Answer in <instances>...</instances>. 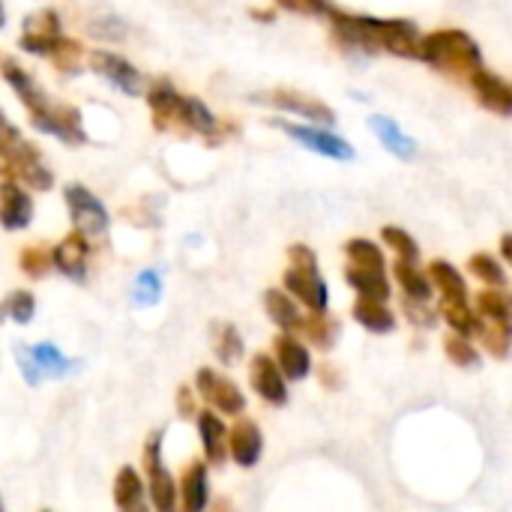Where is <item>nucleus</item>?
<instances>
[{"label":"nucleus","instance_id":"nucleus-51","mask_svg":"<svg viewBox=\"0 0 512 512\" xmlns=\"http://www.w3.org/2000/svg\"><path fill=\"white\" fill-rule=\"evenodd\" d=\"M129 512H153V507H150V501H147V504H141V507H135V510Z\"/></svg>","mask_w":512,"mask_h":512},{"label":"nucleus","instance_id":"nucleus-19","mask_svg":"<svg viewBox=\"0 0 512 512\" xmlns=\"http://www.w3.org/2000/svg\"><path fill=\"white\" fill-rule=\"evenodd\" d=\"M468 81H471L474 99H477L486 111H492V114H498V117H512V81L495 75V72L486 69V66H483L480 72H474Z\"/></svg>","mask_w":512,"mask_h":512},{"label":"nucleus","instance_id":"nucleus-42","mask_svg":"<svg viewBox=\"0 0 512 512\" xmlns=\"http://www.w3.org/2000/svg\"><path fill=\"white\" fill-rule=\"evenodd\" d=\"M477 336H480L483 348L489 351V357H495V360H507V357H510L512 333H507V330H501V327H492V324H483V321H480V330H477Z\"/></svg>","mask_w":512,"mask_h":512},{"label":"nucleus","instance_id":"nucleus-2","mask_svg":"<svg viewBox=\"0 0 512 512\" xmlns=\"http://www.w3.org/2000/svg\"><path fill=\"white\" fill-rule=\"evenodd\" d=\"M330 30L333 39L345 51L360 54H393L405 60H420V30L408 18H372V15H354L342 9H330Z\"/></svg>","mask_w":512,"mask_h":512},{"label":"nucleus","instance_id":"nucleus-23","mask_svg":"<svg viewBox=\"0 0 512 512\" xmlns=\"http://www.w3.org/2000/svg\"><path fill=\"white\" fill-rule=\"evenodd\" d=\"M264 312L279 327V333H294V336L303 333L306 315L300 312L297 300L285 288H267L264 291Z\"/></svg>","mask_w":512,"mask_h":512},{"label":"nucleus","instance_id":"nucleus-48","mask_svg":"<svg viewBox=\"0 0 512 512\" xmlns=\"http://www.w3.org/2000/svg\"><path fill=\"white\" fill-rule=\"evenodd\" d=\"M207 512H237V510H234V504H231L228 498H216V501L210 504V510Z\"/></svg>","mask_w":512,"mask_h":512},{"label":"nucleus","instance_id":"nucleus-52","mask_svg":"<svg viewBox=\"0 0 512 512\" xmlns=\"http://www.w3.org/2000/svg\"><path fill=\"white\" fill-rule=\"evenodd\" d=\"M0 512H6V507H3V498H0Z\"/></svg>","mask_w":512,"mask_h":512},{"label":"nucleus","instance_id":"nucleus-6","mask_svg":"<svg viewBox=\"0 0 512 512\" xmlns=\"http://www.w3.org/2000/svg\"><path fill=\"white\" fill-rule=\"evenodd\" d=\"M282 288L309 312L330 309V288L321 276L315 249H309L306 243L288 246V270L282 273Z\"/></svg>","mask_w":512,"mask_h":512},{"label":"nucleus","instance_id":"nucleus-46","mask_svg":"<svg viewBox=\"0 0 512 512\" xmlns=\"http://www.w3.org/2000/svg\"><path fill=\"white\" fill-rule=\"evenodd\" d=\"M318 381H321V387H327L330 393H336L342 387V372L333 363H321L318 366Z\"/></svg>","mask_w":512,"mask_h":512},{"label":"nucleus","instance_id":"nucleus-16","mask_svg":"<svg viewBox=\"0 0 512 512\" xmlns=\"http://www.w3.org/2000/svg\"><path fill=\"white\" fill-rule=\"evenodd\" d=\"M51 261L60 276L84 285L87 273H90V240L78 231L66 234L57 246H51Z\"/></svg>","mask_w":512,"mask_h":512},{"label":"nucleus","instance_id":"nucleus-10","mask_svg":"<svg viewBox=\"0 0 512 512\" xmlns=\"http://www.w3.org/2000/svg\"><path fill=\"white\" fill-rule=\"evenodd\" d=\"M276 129H282L291 141H297L300 147L336 159V162H351L357 156V150L351 147V141H345L342 135L330 132L327 126H315V123H294V120H276Z\"/></svg>","mask_w":512,"mask_h":512},{"label":"nucleus","instance_id":"nucleus-21","mask_svg":"<svg viewBox=\"0 0 512 512\" xmlns=\"http://www.w3.org/2000/svg\"><path fill=\"white\" fill-rule=\"evenodd\" d=\"M210 465L201 459H192L180 474V510L183 512H207L210 510Z\"/></svg>","mask_w":512,"mask_h":512},{"label":"nucleus","instance_id":"nucleus-22","mask_svg":"<svg viewBox=\"0 0 512 512\" xmlns=\"http://www.w3.org/2000/svg\"><path fill=\"white\" fill-rule=\"evenodd\" d=\"M273 360L288 381H306L312 375V354L294 333H279L273 339Z\"/></svg>","mask_w":512,"mask_h":512},{"label":"nucleus","instance_id":"nucleus-53","mask_svg":"<svg viewBox=\"0 0 512 512\" xmlns=\"http://www.w3.org/2000/svg\"><path fill=\"white\" fill-rule=\"evenodd\" d=\"M42 512H51V510H42Z\"/></svg>","mask_w":512,"mask_h":512},{"label":"nucleus","instance_id":"nucleus-34","mask_svg":"<svg viewBox=\"0 0 512 512\" xmlns=\"http://www.w3.org/2000/svg\"><path fill=\"white\" fill-rule=\"evenodd\" d=\"M438 315L444 318V324H447V327H450V333H456V336L474 339V336H477V330H480V318H477V312L471 309V303L441 300Z\"/></svg>","mask_w":512,"mask_h":512},{"label":"nucleus","instance_id":"nucleus-41","mask_svg":"<svg viewBox=\"0 0 512 512\" xmlns=\"http://www.w3.org/2000/svg\"><path fill=\"white\" fill-rule=\"evenodd\" d=\"M159 297H162V276H159V270H153V267L141 270L135 276V282H132V303L135 306H156Z\"/></svg>","mask_w":512,"mask_h":512},{"label":"nucleus","instance_id":"nucleus-45","mask_svg":"<svg viewBox=\"0 0 512 512\" xmlns=\"http://www.w3.org/2000/svg\"><path fill=\"white\" fill-rule=\"evenodd\" d=\"M174 405H177V417H180V420L198 417V393H195V387H189V384L177 387Z\"/></svg>","mask_w":512,"mask_h":512},{"label":"nucleus","instance_id":"nucleus-7","mask_svg":"<svg viewBox=\"0 0 512 512\" xmlns=\"http://www.w3.org/2000/svg\"><path fill=\"white\" fill-rule=\"evenodd\" d=\"M141 468L147 474V501L153 512H177L180 507V489L174 474L165 468L162 459V432H150L141 450Z\"/></svg>","mask_w":512,"mask_h":512},{"label":"nucleus","instance_id":"nucleus-39","mask_svg":"<svg viewBox=\"0 0 512 512\" xmlns=\"http://www.w3.org/2000/svg\"><path fill=\"white\" fill-rule=\"evenodd\" d=\"M18 267L27 279H42L48 276V270L54 267L51 261V249L45 243H30L18 252Z\"/></svg>","mask_w":512,"mask_h":512},{"label":"nucleus","instance_id":"nucleus-17","mask_svg":"<svg viewBox=\"0 0 512 512\" xmlns=\"http://www.w3.org/2000/svg\"><path fill=\"white\" fill-rule=\"evenodd\" d=\"M228 456L237 468H255L264 456V432L255 420L237 417V423L228 432Z\"/></svg>","mask_w":512,"mask_h":512},{"label":"nucleus","instance_id":"nucleus-8","mask_svg":"<svg viewBox=\"0 0 512 512\" xmlns=\"http://www.w3.org/2000/svg\"><path fill=\"white\" fill-rule=\"evenodd\" d=\"M15 363L21 378L30 387H39L42 381H54V378H66L69 372H75V366H81L78 360H69L54 342H36V345H24L18 342L12 348Z\"/></svg>","mask_w":512,"mask_h":512},{"label":"nucleus","instance_id":"nucleus-3","mask_svg":"<svg viewBox=\"0 0 512 512\" xmlns=\"http://www.w3.org/2000/svg\"><path fill=\"white\" fill-rule=\"evenodd\" d=\"M18 45L21 51L33 54V57H45L51 60L60 72H78L81 69V57L84 48L78 39H69L63 33V18L57 9L45 6L30 12L21 21V33H18Z\"/></svg>","mask_w":512,"mask_h":512},{"label":"nucleus","instance_id":"nucleus-4","mask_svg":"<svg viewBox=\"0 0 512 512\" xmlns=\"http://www.w3.org/2000/svg\"><path fill=\"white\" fill-rule=\"evenodd\" d=\"M420 60L450 78H471L483 69V48L471 33L459 27H444L423 36Z\"/></svg>","mask_w":512,"mask_h":512},{"label":"nucleus","instance_id":"nucleus-32","mask_svg":"<svg viewBox=\"0 0 512 512\" xmlns=\"http://www.w3.org/2000/svg\"><path fill=\"white\" fill-rule=\"evenodd\" d=\"M87 33L96 39V42H126L129 39V21L123 15H117L114 9H99L90 15L87 21Z\"/></svg>","mask_w":512,"mask_h":512},{"label":"nucleus","instance_id":"nucleus-35","mask_svg":"<svg viewBox=\"0 0 512 512\" xmlns=\"http://www.w3.org/2000/svg\"><path fill=\"white\" fill-rule=\"evenodd\" d=\"M213 354L222 366H234L243 354H246V345H243V336L234 324H216L213 327Z\"/></svg>","mask_w":512,"mask_h":512},{"label":"nucleus","instance_id":"nucleus-30","mask_svg":"<svg viewBox=\"0 0 512 512\" xmlns=\"http://www.w3.org/2000/svg\"><path fill=\"white\" fill-rule=\"evenodd\" d=\"M393 279H396V285L402 288V294H405L408 300L429 303V300L435 297V285H432L429 273L420 270V267L411 264V261H399V258H396V264H393Z\"/></svg>","mask_w":512,"mask_h":512},{"label":"nucleus","instance_id":"nucleus-37","mask_svg":"<svg viewBox=\"0 0 512 512\" xmlns=\"http://www.w3.org/2000/svg\"><path fill=\"white\" fill-rule=\"evenodd\" d=\"M468 273H471L474 279H480L486 288H507V270H504V264H501L495 255H489V252L471 255Z\"/></svg>","mask_w":512,"mask_h":512},{"label":"nucleus","instance_id":"nucleus-11","mask_svg":"<svg viewBox=\"0 0 512 512\" xmlns=\"http://www.w3.org/2000/svg\"><path fill=\"white\" fill-rule=\"evenodd\" d=\"M195 393L210 405V411L222 414V417H243L246 411V393L222 372L201 366L195 372Z\"/></svg>","mask_w":512,"mask_h":512},{"label":"nucleus","instance_id":"nucleus-27","mask_svg":"<svg viewBox=\"0 0 512 512\" xmlns=\"http://www.w3.org/2000/svg\"><path fill=\"white\" fill-rule=\"evenodd\" d=\"M351 318H354L363 330H369V333H375V336H387V333H393L396 324H399L396 315H393V309H390L387 303L369 300V297H357V300H354Z\"/></svg>","mask_w":512,"mask_h":512},{"label":"nucleus","instance_id":"nucleus-1","mask_svg":"<svg viewBox=\"0 0 512 512\" xmlns=\"http://www.w3.org/2000/svg\"><path fill=\"white\" fill-rule=\"evenodd\" d=\"M0 75L12 87V93L18 96V102L27 108L30 126L39 135H51V138H57L60 144H69V147H81V144L90 141V135L84 129L81 111L75 105H69V102L51 99L48 90L15 57L0 54Z\"/></svg>","mask_w":512,"mask_h":512},{"label":"nucleus","instance_id":"nucleus-13","mask_svg":"<svg viewBox=\"0 0 512 512\" xmlns=\"http://www.w3.org/2000/svg\"><path fill=\"white\" fill-rule=\"evenodd\" d=\"M255 102H264V105H270V108H279V111H285V114H294V117H303V120H309V123H315V126H336V111L327 105V102H321V99H315V96H309V93H300V90H267V93H255L252 96Z\"/></svg>","mask_w":512,"mask_h":512},{"label":"nucleus","instance_id":"nucleus-25","mask_svg":"<svg viewBox=\"0 0 512 512\" xmlns=\"http://www.w3.org/2000/svg\"><path fill=\"white\" fill-rule=\"evenodd\" d=\"M369 129L378 135L381 147H384L387 153H393L396 159H414V156H417V141H414L393 117L372 114V117H369Z\"/></svg>","mask_w":512,"mask_h":512},{"label":"nucleus","instance_id":"nucleus-43","mask_svg":"<svg viewBox=\"0 0 512 512\" xmlns=\"http://www.w3.org/2000/svg\"><path fill=\"white\" fill-rule=\"evenodd\" d=\"M279 9L294 12V15H306V18H327L330 15V0H273Z\"/></svg>","mask_w":512,"mask_h":512},{"label":"nucleus","instance_id":"nucleus-14","mask_svg":"<svg viewBox=\"0 0 512 512\" xmlns=\"http://www.w3.org/2000/svg\"><path fill=\"white\" fill-rule=\"evenodd\" d=\"M144 99L153 114V126L159 132H183V102L186 93H180L168 78H156L147 90Z\"/></svg>","mask_w":512,"mask_h":512},{"label":"nucleus","instance_id":"nucleus-5","mask_svg":"<svg viewBox=\"0 0 512 512\" xmlns=\"http://www.w3.org/2000/svg\"><path fill=\"white\" fill-rule=\"evenodd\" d=\"M0 180L21 183L24 189L33 192L54 189V171L48 168L42 150L33 141H27L18 126L0 138Z\"/></svg>","mask_w":512,"mask_h":512},{"label":"nucleus","instance_id":"nucleus-28","mask_svg":"<svg viewBox=\"0 0 512 512\" xmlns=\"http://www.w3.org/2000/svg\"><path fill=\"white\" fill-rule=\"evenodd\" d=\"M111 498H114V507L120 512H129L147 504V483L141 480V474L132 465H123L117 471L114 486H111Z\"/></svg>","mask_w":512,"mask_h":512},{"label":"nucleus","instance_id":"nucleus-50","mask_svg":"<svg viewBox=\"0 0 512 512\" xmlns=\"http://www.w3.org/2000/svg\"><path fill=\"white\" fill-rule=\"evenodd\" d=\"M6 27V6H3V0H0V30Z\"/></svg>","mask_w":512,"mask_h":512},{"label":"nucleus","instance_id":"nucleus-26","mask_svg":"<svg viewBox=\"0 0 512 512\" xmlns=\"http://www.w3.org/2000/svg\"><path fill=\"white\" fill-rule=\"evenodd\" d=\"M426 273H429L435 291L441 294V300H453V303H468V300H471L465 273H462L456 264H450V261H444V258H435V261L429 264Z\"/></svg>","mask_w":512,"mask_h":512},{"label":"nucleus","instance_id":"nucleus-31","mask_svg":"<svg viewBox=\"0 0 512 512\" xmlns=\"http://www.w3.org/2000/svg\"><path fill=\"white\" fill-rule=\"evenodd\" d=\"M339 333H342V324H339V318L330 315V312H309L306 321H303V336H306L315 348H321V351L336 348Z\"/></svg>","mask_w":512,"mask_h":512},{"label":"nucleus","instance_id":"nucleus-33","mask_svg":"<svg viewBox=\"0 0 512 512\" xmlns=\"http://www.w3.org/2000/svg\"><path fill=\"white\" fill-rule=\"evenodd\" d=\"M345 258H348L351 267L387 273V255H384V249H381L375 240H369V237H354V240H348V243H345Z\"/></svg>","mask_w":512,"mask_h":512},{"label":"nucleus","instance_id":"nucleus-20","mask_svg":"<svg viewBox=\"0 0 512 512\" xmlns=\"http://www.w3.org/2000/svg\"><path fill=\"white\" fill-rule=\"evenodd\" d=\"M195 426H198V438H201V453H204V462L213 465V468H222L231 456H228V426L222 420V414L216 411H198L195 417Z\"/></svg>","mask_w":512,"mask_h":512},{"label":"nucleus","instance_id":"nucleus-24","mask_svg":"<svg viewBox=\"0 0 512 512\" xmlns=\"http://www.w3.org/2000/svg\"><path fill=\"white\" fill-rule=\"evenodd\" d=\"M474 312L483 324L512 333V294L507 288H483L474 297Z\"/></svg>","mask_w":512,"mask_h":512},{"label":"nucleus","instance_id":"nucleus-38","mask_svg":"<svg viewBox=\"0 0 512 512\" xmlns=\"http://www.w3.org/2000/svg\"><path fill=\"white\" fill-rule=\"evenodd\" d=\"M444 354H447V360L456 366V369H480L483 366V354H480V348L471 342V339H465V336H456V333H450L447 339H444Z\"/></svg>","mask_w":512,"mask_h":512},{"label":"nucleus","instance_id":"nucleus-49","mask_svg":"<svg viewBox=\"0 0 512 512\" xmlns=\"http://www.w3.org/2000/svg\"><path fill=\"white\" fill-rule=\"evenodd\" d=\"M12 126H15V123H12V120L6 117V111L0 108V138H3V135H6V132H9Z\"/></svg>","mask_w":512,"mask_h":512},{"label":"nucleus","instance_id":"nucleus-44","mask_svg":"<svg viewBox=\"0 0 512 512\" xmlns=\"http://www.w3.org/2000/svg\"><path fill=\"white\" fill-rule=\"evenodd\" d=\"M402 312L408 315V321L414 324V327H426V330H432L435 324H438V312L435 309H429V303H417V300H402Z\"/></svg>","mask_w":512,"mask_h":512},{"label":"nucleus","instance_id":"nucleus-9","mask_svg":"<svg viewBox=\"0 0 512 512\" xmlns=\"http://www.w3.org/2000/svg\"><path fill=\"white\" fill-rule=\"evenodd\" d=\"M63 201H66V210H69L72 231L84 234L87 240H96V237L108 234L111 213L84 183H66L63 186Z\"/></svg>","mask_w":512,"mask_h":512},{"label":"nucleus","instance_id":"nucleus-29","mask_svg":"<svg viewBox=\"0 0 512 512\" xmlns=\"http://www.w3.org/2000/svg\"><path fill=\"white\" fill-rule=\"evenodd\" d=\"M345 282L348 288L357 291V297H369V300H381V303H390L393 297V285H390V276L381 273V270H360V267H345Z\"/></svg>","mask_w":512,"mask_h":512},{"label":"nucleus","instance_id":"nucleus-36","mask_svg":"<svg viewBox=\"0 0 512 512\" xmlns=\"http://www.w3.org/2000/svg\"><path fill=\"white\" fill-rule=\"evenodd\" d=\"M33 315H36V297H33V291H27V288L9 291V294L0 300V324L9 318L12 324L27 327V324L33 321Z\"/></svg>","mask_w":512,"mask_h":512},{"label":"nucleus","instance_id":"nucleus-18","mask_svg":"<svg viewBox=\"0 0 512 512\" xmlns=\"http://www.w3.org/2000/svg\"><path fill=\"white\" fill-rule=\"evenodd\" d=\"M33 198H30V189H24L21 183H12V180H0V228L15 234V231H24L30 228L33 222Z\"/></svg>","mask_w":512,"mask_h":512},{"label":"nucleus","instance_id":"nucleus-12","mask_svg":"<svg viewBox=\"0 0 512 512\" xmlns=\"http://www.w3.org/2000/svg\"><path fill=\"white\" fill-rule=\"evenodd\" d=\"M87 63L90 69L108 81L117 93L129 96V99H138L144 93V78H141V69H135V63H129L123 54L117 51H108V48H93L87 54Z\"/></svg>","mask_w":512,"mask_h":512},{"label":"nucleus","instance_id":"nucleus-40","mask_svg":"<svg viewBox=\"0 0 512 512\" xmlns=\"http://www.w3.org/2000/svg\"><path fill=\"white\" fill-rule=\"evenodd\" d=\"M381 240H384L387 249L396 252L399 261H411V264L420 261V246H417V240H414L405 228H399V225H384V228H381Z\"/></svg>","mask_w":512,"mask_h":512},{"label":"nucleus","instance_id":"nucleus-47","mask_svg":"<svg viewBox=\"0 0 512 512\" xmlns=\"http://www.w3.org/2000/svg\"><path fill=\"white\" fill-rule=\"evenodd\" d=\"M501 258L512 267V234H504V237H501Z\"/></svg>","mask_w":512,"mask_h":512},{"label":"nucleus","instance_id":"nucleus-15","mask_svg":"<svg viewBox=\"0 0 512 512\" xmlns=\"http://www.w3.org/2000/svg\"><path fill=\"white\" fill-rule=\"evenodd\" d=\"M249 384L258 393L261 402H267L270 408H285L291 393H288V378L282 375L279 363L273 360V354L258 351L249 360Z\"/></svg>","mask_w":512,"mask_h":512}]
</instances>
